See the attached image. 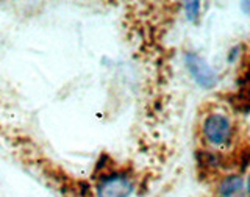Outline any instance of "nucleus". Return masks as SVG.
<instances>
[{"label": "nucleus", "instance_id": "nucleus-1", "mask_svg": "<svg viewBox=\"0 0 250 197\" xmlns=\"http://www.w3.org/2000/svg\"><path fill=\"white\" fill-rule=\"evenodd\" d=\"M133 193V182L122 172L104 175L96 186L97 197H128Z\"/></svg>", "mask_w": 250, "mask_h": 197}, {"label": "nucleus", "instance_id": "nucleus-2", "mask_svg": "<svg viewBox=\"0 0 250 197\" xmlns=\"http://www.w3.org/2000/svg\"><path fill=\"white\" fill-rule=\"evenodd\" d=\"M203 135L211 144H229L233 135L229 117L224 114H209L203 122Z\"/></svg>", "mask_w": 250, "mask_h": 197}, {"label": "nucleus", "instance_id": "nucleus-3", "mask_svg": "<svg viewBox=\"0 0 250 197\" xmlns=\"http://www.w3.org/2000/svg\"><path fill=\"white\" fill-rule=\"evenodd\" d=\"M185 61H186L188 70L191 72L195 83L200 85L202 88H205V89L214 88L217 83V74L205 60L200 58L199 55H195V53H188Z\"/></svg>", "mask_w": 250, "mask_h": 197}, {"label": "nucleus", "instance_id": "nucleus-4", "mask_svg": "<svg viewBox=\"0 0 250 197\" xmlns=\"http://www.w3.org/2000/svg\"><path fill=\"white\" fill-rule=\"evenodd\" d=\"M239 91L230 97L231 105L239 111H250V65L239 77Z\"/></svg>", "mask_w": 250, "mask_h": 197}, {"label": "nucleus", "instance_id": "nucleus-5", "mask_svg": "<svg viewBox=\"0 0 250 197\" xmlns=\"http://www.w3.org/2000/svg\"><path fill=\"white\" fill-rule=\"evenodd\" d=\"M219 197H244V182L239 175L225 177L217 190Z\"/></svg>", "mask_w": 250, "mask_h": 197}, {"label": "nucleus", "instance_id": "nucleus-6", "mask_svg": "<svg viewBox=\"0 0 250 197\" xmlns=\"http://www.w3.org/2000/svg\"><path fill=\"white\" fill-rule=\"evenodd\" d=\"M197 160H199V166L202 169H219L222 166V156L219 155V153H214V152H205V151H202V152H197Z\"/></svg>", "mask_w": 250, "mask_h": 197}, {"label": "nucleus", "instance_id": "nucleus-7", "mask_svg": "<svg viewBox=\"0 0 250 197\" xmlns=\"http://www.w3.org/2000/svg\"><path fill=\"white\" fill-rule=\"evenodd\" d=\"M185 10H186V16L189 21H194L199 16L200 11V2H186L185 3Z\"/></svg>", "mask_w": 250, "mask_h": 197}, {"label": "nucleus", "instance_id": "nucleus-8", "mask_svg": "<svg viewBox=\"0 0 250 197\" xmlns=\"http://www.w3.org/2000/svg\"><path fill=\"white\" fill-rule=\"evenodd\" d=\"M239 166H241V171H244L250 166V146L244 147L242 151L239 152Z\"/></svg>", "mask_w": 250, "mask_h": 197}, {"label": "nucleus", "instance_id": "nucleus-9", "mask_svg": "<svg viewBox=\"0 0 250 197\" xmlns=\"http://www.w3.org/2000/svg\"><path fill=\"white\" fill-rule=\"evenodd\" d=\"M242 10H244L247 14H250V2H242Z\"/></svg>", "mask_w": 250, "mask_h": 197}, {"label": "nucleus", "instance_id": "nucleus-10", "mask_svg": "<svg viewBox=\"0 0 250 197\" xmlns=\"http://www.w3.org/2000/svg\"><path fill=\"white\" fill-rule=\"evenodd\" d=\"M247 194H249V197H250V175H249V178H247Z\"/></svg>", "mask_w": 250, "mask_h": 197}]
</instances>
